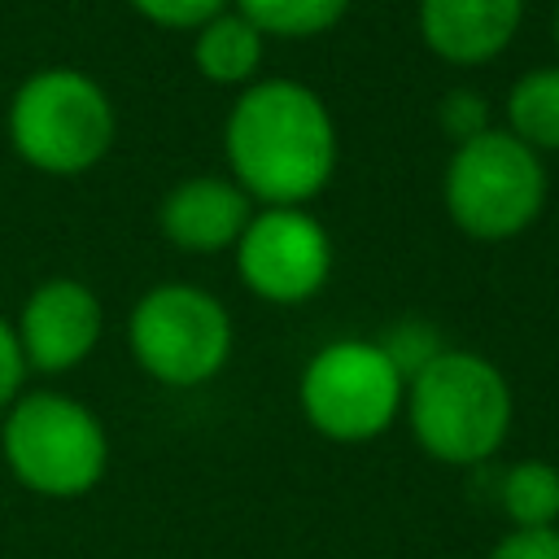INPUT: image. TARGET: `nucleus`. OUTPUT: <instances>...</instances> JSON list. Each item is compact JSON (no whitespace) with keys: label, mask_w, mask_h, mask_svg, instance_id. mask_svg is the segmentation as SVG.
<instances>
[{"label":"nucleus","mask_w":559,"mask_h":559,"mask_svg":"<svg viewBox=\"0 0 559 559\" xmlns=\"http://www.w3.org/2000/svg\"><path fill=\"white\" fill-rule=\"evenodd\" d=\"M223 148L249 201L310 205L336 170V122L314 87L297 79H253L227 114Z\"/></svg>","instance_id":"f257e3e1"},{"label":"nucleus","mask_w":559,"mask_h":559,"mask_svg":"<svg viewBox=\"0 0 559 559\" xmlns=\"http://www.w3.org/2000/svg\"><path fill=\"white\" fill-rule=\"evenodd\" d=\"M406 424L424 454L450 467L493 459L511 432V384L472 349H441L406 380Z\"/></svg>","instance_id":"f03ea898"},{"label":"nucleus","mask_w":559,"mask_h":559,"mask_svg":"<svg viewBox=\"0 0 559 559\" xmlns=\"http://www.w3.org/2000/svg\"><path fill=\"white\" fill-rule=\"evenodd\" d=\"M4 127L13 153L31 170L83 175L109 153L118 118L109 92L92 74L74 66H48L17 83Z\"/></svg>","instance_id":"7ed1b4c3"},{"label":"nucleus","mask_w":559,"mask_h":559,"mask_svg":"<svg viewBox=\"0 0 559 559\" xmlns=\"http://www.w3.org/2000/svg\"><path fill=\"white\" fill-rule=\"evenodd\" d=\"M0 454L17 485L44 498H79L109 467V437L92 406L70 393H17L0 424Z\"/></svg>","instance_id":"20e7f679"},{"label":"nucleus","mask_w":559,"mask_h":559,"mask_svg":"<svg viewBox=\"0 0 559 559\" xmlns=\"http://www.w3.org/2000/svg\"><path fill=\"white\" fill-rule=\"evenodd\" d=\"M450 223L472 240H511L546 205V162L507 127L454 144L441 179Z\"/></svg>","instance_id":"39448f33"},{"label":"nucleus","mask_w":559,"mask_h":559,"mask_svg":"<svg viewBox=\"0 0 559 559\" xmlns=\"http://www.w3.org/2000/svg\"><path fill=\"white\" fill-rule=\"evenodd\" d=\"M406 402V376L380 341L341 336L310 354L297 380V406L306 424L341 445L376 441L393 428Z\"/></svg>","instance_id":"423d86ee"},{"label":"nucleus","mask_w":559,"mask_h":559,"mask_svg":"<svg viewBox=\"0 0 559 559\" xmlns=\"http://www.w3.org/2000/svg\"><path fill=\"white\" fill-rule=\"evenodd\" d=\"M127 341L148 380L166 389H197L231 358V314L214 293L170 280L140 293L127 319Z\"/></svg>","instance_id":"0eeeda50"},{"label":"nucleus","mask_w":559,"mask_h":559,"mask_svg":"<svg viewBox=\"0 0 559 559\" xmlns=\"http://www.w3.org/2000/svg\"><path fill=\"white\" fill-rule=\"evenodd\" d=\"M231 249L245 288L271 306H301L332 275V240L306 205L253 210Z\"/></svg>","instance_id":"6e6552de"},{"label":"nucleus","mask_w":559,"mask_h":559,"mask_svg":"<svg viewBox=\"0 0 559 559\" xmlns=\"http://www.w3.org/2000/svg\"><path fill=\"white\" fill-rule=\"evenodd\" d=\"M13 328H17L26 371L61 376L96 349L105 332V310H100V297L83 280L52 275L31 288Z\"/></svg>","instance_id":"1a4fd4ad"},{"label":"nucleus","mask_w":559,"mask_h":559,"mask_svg":"<svg viewBox=\"0 0 559 559\" xmlns=\"http://www.w3.org/2000/svg\"><path fill=\"white\" fill-rule=\"evenodd\" d=\"M253 218V201L240 192V183L227 175H192L179 179L162 205H157V227L162 236L183 249V253H218L231 249Z\"/></svg>","instance_id":"9d476101"},{"label":"nucleus","mask_w":559,"mask_h":559,"mask_svg":"<svg viewBox=\"0 0 559 559\" xmlns=\"http://www.w3.org/2000/svg\"><path fill=\"white\" fill-rule=\"evenodd\" d=\"M520 22L524 0H419V39L450 66H489Z\"/></svg>","instance_id":"9b49d317"},{"label":"nucleus","mask_w":559,"mask_h":559,"mask_svg":"<svg viewBox=\"0 0 559 559\" xmlns=\"http://www.w3.org/2000/svg\"><path fill=\"white\" fill-rule=\"evenodd\" d=\"M262 52H266V35L253 22H245L236 9H223L218 17L192 31V66L205 83L218 87H249L262 70Z\"/></svg>","instance_id":"f8f14e48"},{"label":"nucleus","mask_w":559,"mask_h":559,"mask_svg":"<svg viewBox=\"0 0 559 559\" xmlns=\"http://www.w3.org/2000/svg\"><path fill=\"white\" fill-rule=\"evenodd\" d=\"M507 131L533 153H559V66H537L511 83Z\"/></svg>","instance_id":"ddd939ff"},{"label":"nucleus","mask_w":559,"mask_h":559,"mask_svg":"<svg viewBox=\"0 0 559 559\" xmlns=\"http://www.w3.org/2000/svg\"><path fill=\"white\" fill-rule=\"evenodd\" d=\"M498 502L515 528H559V467L520 459L498 480Z\"/></svg>","instance_id":"4468645a"},{"label":"nucleus","mask_w":559,"mask_h":559,"mask_svg":"<svg viewBox=\"0 0 559 559\" xmlns=\"http://www.w3.org/2000/svg\"><path fill=\"white\" fill-rule=\"evenodd\" d=\"M354 0H231V9L275 39H310L332 31Z\"/></svg>","instance_id":"2eb2a0df"},{"label":"nucleus","mask_w":559,"mask_h":559,"mask_svg":"<svg viewBox=\"0 0 559 559\" xmlns=\"http://www.w3.org/2000/svg\"><path fill=\"white\" fill-rule=\"evenodd\" d=\"M384 345V354L397 362V371L411 380L428 358H437L445 345L437 341V328H428V323H419V319H402L397 328H389V336L380 341Z\"/></svg>","instance_id":"dca6fc26"},{"label":"nucleus","mask_w":559,"mask_h":559,"mask_svg":"<svg viewBox=\"0 0 559 559\" xmlns=\"http://www.w3.org/2000/svg\"><path fill=\"white\" fill-rule=\"evenodd\" d=\"M144 22L162 31H197L210 17H218L231 0H127Z\"/></svg>","instance_id":"f3484780"},{"label":"nucleus","mask_w":559,"mask_h":559,"mask_svg":"<svg viewBox=\"0 0 559 559\" xmlns=\"http://www.w3.org/2000/svg\"><path fill=\"white\" fill-rule=\"evenodd\" d=\"M437 122H441V131H445L454 144H463V140H472V135L489 131V105H485L480 92H472V87H454V92L441 96V105H437Z\"/></svg>","instance_id":"a211bd4d"},{"label":"nucleus","mask_w":559,"mask_h":559,"mask_svg":"<svg viewBox=\"0 0 559 559\" xmlns=\"http://www.w3.org/2000/svg\"><path fill=\"white\" fill-rule=\"evenodd\" d=\"M485 559H559V528H511Z\"/></svg>","instance_id":"6ab92c4d"},{"label":"nucleus","mask_w":559,"mask_h":559,"mask_svg":"<svg viewBox=\"0 0 559 559\" xmlns=\"http://www.w3.org/2000/svg\"><path fill=\"white\" fill-rule=\"evenodd\" d=\"M22 380H26V358H22V345H17V328L0 314V415L17 402Z\"/></svg>","instance_id":"aec40b11"},{"label":"nucleus","mask_w":559,"mask_h":559,"mask_svg":"<svg viewBox=\"0 0 559 559\" xmlns=\"http://www.w3.org/2000/svg\"><path fill=\"white\" fill-rule=\"evenodd\" d=\"M555 48H559V4H555Z\"/></svg>","instance_id":"412c9836"}]
</instances>
